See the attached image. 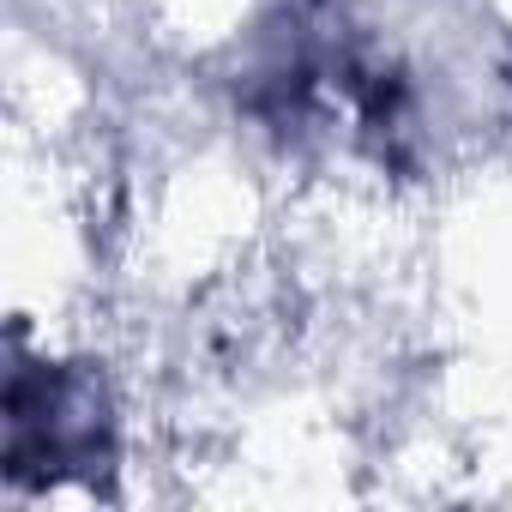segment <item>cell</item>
<instances>
[{
  "label": "cell",
  "mask_w": 512,
  "mask_h": 512,
  "mask_svg": "<svg viewBox=\"0 0 512 512\" xmlns=\"http://www.w3.org/2000/svg\"><path fill=\"white\" fill-rule=\"evenodd\" d=\"M115 464V404L91 362H19L7 380V476L67 482Z\"/></svg>",
  "instance_id": "6da1fadb"
}]
</instances>
